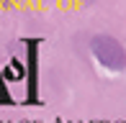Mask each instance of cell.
Instances as JSON below:
<instances>
[{
	"mask_svg": "<svg viewBox=\"0 0 126 123\" xmlns=\"http://www.w3.org/2000/svg\"><path fill=\"white\" fill-rule=\"evenodd\" d=\"M90 51L100 62V67H106L108 72H124L126 69V49L111 33H95L90 38Z\"/></svg>",
	"mask_w": 126,
	"mask_h": 123,
	"instance_id": "cell-1",
	"label": "cell"
}]
</instances>
